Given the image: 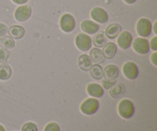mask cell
Wrapping results in <instances>:
<instances>
[{"instance_id": "cell-17", "label": "cell", "mask_w": 157, "mask_h": 131, "mask_svg": "<svg viewBox=\"0 0 157 131\" xmlns=\"http://www.w3.org/2000/svg\"><path fill=\"white\" fill-rule=\"evenodd\" d=\"M92 65H93V62L89 55L86 54L80 55L78 58V66L81 71L85 72L90 71Z\"/></svg>"}, {"instance_id": "cell-21", "label": "cell", "mask_w": 157, "mask_h": 131, "mask_svg": "<svg viewBox=\"0 0 157 131\" xmlns=\"http://www.w3.org/2000/svg\"><path fill=\"white\" fill-rule=\"evenodd\" d=\"M12 75V69L8 64H2L0 65V80L7 81Z\"/></svg>"}, {"instance_id": "cell-34", "label": "cell", "mask_w": 157, "mask_h": 131, "mask_svg": "<svg viewBox=\"0 0 157 131\" xmlns=\"http://www.w3.org/2000/svg\"><path fill=\"white\" fill-rule=\"evenodd\" d=\"M0 131H6V129H5V127H3V126L1 124H0Z\"/></svg>"}, {"instance_id": "cell-29", "label": "cell", "mask_w": 157, "mask_h": 131, "mask_svg": "<svg viewBox=\"0 0 157 131\" xmlns=\"http://www.w3.org/2000/svg\"><path fill=\"white\" fill-rule=\"evenodd\" d=\"M8 31H9V29L7 26L3 23L0 22V38L5 36L8 33Z\"/></svg>"}, {"instance_id": "cell-28", "label": "cell", "mask_w": 157, "mask_h": 131, "mask_svg": "<svg viewBox=\"0 0 157 131\" xmlns=\"http://www.w3.org/2000/svg\"><path fill=\"white\" fill-rule=\"evenodd\" d=\"M150 48L153 52H157V36L153 37L150 42Z\"/></svg>"}, {"instance_id": "cell-23", "label": "cell", "mask_w": 157, "mask_h": 131, "mask_svg": "<svg viewBox=\"0 0 157 131\" xmlns=\"http://www.w3.org/2000/svg\"><path fill=\"white\" fill-rule=\"evenodd\" d=\"M15 40L10 36H3L0 38V47L5 49H12L15 47Z\"/></svg>"}, {"instance_id": "cell-8", "label": "cell", "mask_w": 157, "mask_h": 131, "mask_svg": "<svg viewBox=\"0 0 157 131\" xmlns=\"http://www.w3.org/2000/svg\"><path fill=\"white\" fill-rule=\"evenodd\" d=\"M32 9L29 5H22L15 9L14 17L18 22H25L32 16Z\"/></svg>"}, {"instance_id": "cell-18", "label": "cell", "mask_w": 157, "mask_h": 131, "mask_svg": "<svg viewBox=\"0 0 157 131\" xmlns=\"http://www.w3.org/2000/svg\"><path fill=\"white\" fill-rule=\"evenodd\" d=\"M90 58L91 59L92 62L95 64H101L104 63L105 61V58L104 56L102 50H101L98 48H92L90 52Z\"/></svg>"}, {"instance_id": "cell-16", "label": "cell", "mask_w": 157, "mask_h": 131, "mask_svg": "<svg viewBox=\"0 0 157 131\" xmlns=\"http://www.w3.org/2000/svg\"><path fill=\"white\" fill-rule=\"evenodd\" d=\"M103 48V54L104 58L108 60L113 59L117 52V45L114 42H107Z\"/></svg>"}, {"instance_id": "cell-15", "label": "cell", "mask_w": 157, "mask_h": 131, "mask_svg": "<svg viewBox=\"0 0 157 131\" xmlns=\"http://www.w3.org/2000/svg\"><path fill=\"white\" fill-rule=\"evenodd\" d=\"M8 33L9 34V36L13 38L14 40H19L22 38L25 35V29L23 26L14 25L9 28Z\"/></svg>"}, {"instance_id": "cell-2", "label": "cell", "mask_w": 157, "mask_h": 131, "mask_svg": "<svg viewBox=\"0 0 157 131\" xmlns=\"http://www.w3.org/2000/svg\"><path fill=\"white\" fill-rule=\"evenodd\" d=\"M100 102L97 98H90L86 99L81 103L80 110L81 113L87 116H91L95 114L99 110Z\"/></svg>"}, {"instance_id": "cell-9", "label": "cell", "mask_w": 157, "mask_h": 131, "mask_svg": "<svg viewBox=\"0 0 157 131\" xmlns=\"http://www.w3.org/2000/svg\"><path fill=\"white\" fill-rule=\"evenodd\" d=\"M90 18L98 24H105L108 21L109 15L107 11L101 7H94L90 12Z\"/></svg>"}, {"instance_id": "cell-25", "label": "cell", "mask_w": 157, "mask_h": 131, "mask_svg": "<svg viewBox=\"0 0 157 131\" xmlns=\"http://www.w3.org/2000/svg\"><path fill=\"white\" fill-rule=\"evenodd\" d=\"M21 131H38V128L34 122H27L22 126Z\"/></svg>"}, {"instance_id": "cell-20", "label": "cell", "mask_w": 157, "mask_h": 131, "mask_svg": "<svg viewBox=\"0 0 157 131\" xmlns=\"http://www.w3.org/2000/svg\"><path fill=\"white\" fill-rule=\"evenodd\" d=\"M124 93H125V85L124 84H117L113 85L109 91L110 96L114 99L119 98L120 97L124 94Z\"/></svg>"}, {"instance_id": "cell-14", "label": "cell", "mask_w": 157, "mask_h": 131, "mask_svg": "<svg viewBox=\"0 0 157 131\" xmlns=\"http://www.w3.org/2000/svg\"><path fill=\"white\" fill-rule=\"evenodd\" d=\"M119 73V67L117 66L115 64H109L104 69V79L114 81L117 78Z\"/></svg>"}, {"instance_id": "cell-22", "label": "cell", "mask_w": 157, "mask_h": 131, "mask_svg": "<svg viewBox=\"0 0 157 131\" xmlns=\"http://www.w3.org/2000/svg\"><path fill=\"white\" fill-rule=\"evenodd\" d=\"M92 43L94 44L96 48H103L107 43V38L106 37L105 34L103 32L96 33L92 39Z\"/></svg>"}, {"instance_id": "cell-33", "label": "cell", "mask_w": 157, "mask_h": 131, "mask_svg": "<svg viewBox=\"0 0 157 131\" xmlns=\"http://www.w3.org/2000/svg\"><path fill=\"white\" fill-rule=\"evenodd\" d=\"M124 2L128 5H132V4H134V3L136 2V0H124Z\"/></svg>"}, {"instance_id": "cell-7", "label": "cell", "mask_w": 157, "mask_h": 131, "mask_svg": "<svg viewBox=\"0 0 157 131\" xmlns=\"http://www.w3.org/2000/svg\"><path fill=\"white\" fill-rule=\"evenodd\" d=\"M122 71L124 77L130 81L136 79L140 74L137 64L133 61H127L124 63L122 67Z\"/></svg>"}, {"instance_id": "cell-4", "label": "cell", "mask_w": 157, "mask_h": 131, "mask_svg": "<svg viewBox=\"0 0 157 131\" xmlns=\"http://www.w3.org/2000/svg\"><path fill=\"white\" fill-rule=\"evenodd\" d=\"M75 43L78 50L85 52L91 48L92 39L90 35L83 32V33H79L76 35Z\"/></svg>"}, {"instance_id": "cell-11", "label": "cell", "mask_w": 157, "mask_h": 131, "mask_svg": "<svg viewBox=\"0 0 157 131\" xmlns=\"http://www.w3.org/2000/svg\"><path fill=\"white\" fill-rule=\"evenodd\" d=\"M81 29L84 32V33L88 35H95L99 31L100 25L99 24L92 20L86 19L81 21Z\"/></svg>"}, {"instance_id": "cell-3", "label": "cell", "mask_w": 157, "mask_h": 131, "mask_svg": "<svg viewBox=\"0 0 157 131\" xmlns=\"http://www.w3.org/2000/svg\"><path fill=\"white\" fill-rule=\"evenodd\" d=\"M136 30L140 37L147 38L150 36L153 32V25L148 18H141L136 22Z\"/></svg>"}, {"instance_id": "cell-32", "label": "cell", "mask_w": 157, "mask_h": 131, "mask_svg": "<svg viewBox=\"0 0 157 131\" xmlns=\"http://www.w3.org/2000/svg\"><path fill=\"white\" fill-rule=\"evenodd\" d=\"M153 33L156 35H157V21H155L154 25H153Z\"/></svg>"}, {"instance_id": "cell-24", "label": "cell", "mask_w": 157, "mask_h": 131, "mask_svg": "<svg viewBox=\"0 0 157 131\" xmlns=\"http://www.w3.org/2000/svg\"><path fill=\"white\" fill-rule=\"evenodd\" d=\"M11 52L8 49L0 48V63L6 64L10 60Z\"/></svg>"}, {"instance_id": "cell-10", "label": "cell", "mask_w": 157, "mask_h": 131, "mask_svg": "<svg viewBox=\"0 0 157 131\" xmlns=\"http://www.w3.org/2000/svg\"><path fill=\"white\" fill-rule=\"evenodd\" d=\"M132 41H133V35L128 31L121 32L117 39L118 46L122 50H127L130 48L132 44Z\"/></svg>"}, {"instance_id": "cell-5", "label": "cell", "mask_w": 157, "mask_h": 131, "mask_svg": "<svg viewBox=\"0 0 157 131\" xmlns=\"http://www.w3.org/2000/svg\"><path fill=\"white\" fill-rule=\"evenodd\" d=\"M76 26L75 18L71 14L64 13L60 18V28L65 33H71L73 32Z\"/></svg>"}, {"instance_id": "cell-27", "label": "cell", "mask_w": 157, "mask_h": 131, "mask_svg": "<svg viewBox=\"0 0 157 131\" xmlns=\"http://www.w3.org/2000/svg\"><path fill=\"white\" fill-rule=\"evenodd\" d=\"M117 84V81L114 80V81H110V80H107L104 79L102 81V87L105 90H110L113 85Z\"/></svg>"}, {"instance_id": "cell-31", "label": "cell", "mask_w": 157, "mask_h": 131, "mask_svg": "<svg viewBox=\"0 0 157 131\" xmlns=\"http://www.w3.org/2000/svg\"><path fill=\"white\" fill-rule=\"evenodd\" d=\"M12 2L16 5L22 6V5H25L29 2V0H12Z\"/></svg>"}, {"instance_id": "cell-19", "label": "cell", "mask_w": 157, "mask_h": 131, "mask_svg": "<svg viewBox=\"0 0 157 131\" xmlns=\"http://www.w3.org/2000/svg\"><path fill=\"white\" fill-rule=\"evenodd\" d=\"M90 74L92 78H94V80H98V81H101L104 78V68L99 64H94L92 65L91 68H90Z\"/></svg>"}, {"instance_id": "cell-30", "label": "cell", "mask_w": 157, "mask_h": 131, "mask_svg": "<svg viewBox=\"0 0 157 131\" xmlns=\"http://www.w3.org/2000/svg\"><path fill=\"white\" fill-rule=\"evenodd\" d=\"M150 61L154 66H157V52H154L150 56Z\"/></svg>"}, {"instance_id": "cell-6", "label": "cell", "mask_w": 157, "mask_h": 131, "mask_svg": "<svg viewBox=\"0 0 157 131\" xmlns=\"http://www.w3.org/2000/svg\"><path fill=\"white\" fill-rule=\"evenodd\" d=\"M131 45L133 46L134 52L141 55H147L150 50V41L146 38L138 37V38H134L132 41Z\"/></svg>"}, {"instance_id": "cell-1", "label": "cell", "mask_w": 157, "mask_h": 131, "mask_svg": "<svg viewBox=\"0 0 157 131\" xmlns=\"http://www.w3.org/2000/svg\"><path fill=\"white\" fill-rule=\"evenodd\" d=\"M117 111L120 116L125 120L133 118L135 113V106L133 101L129 99H123L119 102Z\"/></svg>"}, {"instance_id": "cell-12", "label": "cell", "mask_w": 157, "mask_h": 131, "mask_svg": "<svg viewBox=\"0 0 157 131\" xmlns=\"http://www.w3.org/2000/svg\"><path fill=\"white\" fill-rule=\"evenodd\" d=\"M87 92L89 96L94 98H101L104 94V89L97 83H90L87 86Z\"/></svg>"}, {"instance_id": "cell-13", "label": "cell", "mask_w": 157, "mask_h": 131, "mask_svg": "<svg viewBox=\"0 0 157 131\" xmlns=\"http://www.w3.org/2000/svg\"><path fill=\"white\" fill-rule=\"evenodd\" d=\"M122 32V26L118 23L110 24L105 29V35L109 39H114Z\"/></svg>"}, {"instance_id": "cell-26", "label": "cell", "mask_w": 157, "mask_h": 131, "mask_svg": "<svg viewBox=\"0 0 157 131\" xmlns=\"http://www.w3.org/2000/svg\"><path fill=\"white\" fill-rule=\"evenodd\" d=\"M44 131H61V127L58 123L51 122L44 127Z\"/></svg>"}]
</instances>
